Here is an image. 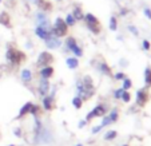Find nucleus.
<instances>
[{"label": "nucleus", "mask_w": 151, "mask_h": 146, "mask_svg": "<svg viewBox=\"0 0 151 146\" xmlns=\"http://www.w3.org/2000/svg\"><path fill=\"white\" fill-rule=\"evenodd\" d=\"M123 82V86H122V89L123 90H126V91H128V90L132 87V82H131V79H128V78H124V79L122 80Z\"/></svg>", "instance_id": "cd10ccee"}, {"label": "nucleus", "mask_w": 151, "mask_h": 146, "mask_svg": "<svg viewBox=\"0 0 151 146\" xmlns=\"http://www.w3.org/2000/svg\"><path fill=\"white\" fill-rule=\"evenodd\" d=\"M54 62V56H52L51 52L48 51H42L37 56V60H36V66L39 69L42 67H46V66H51V63Z\"/></svg>", "instance_id": "423d86ee"}, {"label": "nucleus", "mask_w": 151, "mask_h": 146, "mask_svg": "<svg viewBox=\"0 0 151 146\" xmlns=\"http://www.w3.org/2000/svg\"><path fill=\"white\" fill-rule=\"evenodd\" d=\"M76 97L82 98V100H88L91 99V97H94L95 94V86L94 80L90 75H84L82 79L76 80Z\"/></svg>", "instance_id": "f257e3e1"}, {"label": "nucleus", "mask_w": 151, "mask_h": 146, "mask_svg": "<svg viewBox=\"0 0 151 146\" xmlns=\"http://www.w3.org/2000/svg\"><path fill=\"white\" fill-rule=\"evenodd\" d=\"M42 106L43 109L46 110V111H50V110L54 109L55 106V99L52 95H46V97H43V100H42Z\"/></svg>", "instance_id": "9b49d317"}, {"label": "nucleus", "mask_w": 151, "mask_h": 146, "mask_svg": "<svg viewBox=\"0 0 151 146\" xmlns=\"http://www.w3.org/2000/svg\"><path fill=\"white\" fill-rule=\"evenodd\" d=\"M119 64H120V66H127V64H128V62H127V60H126V59H122V60H120V62H119Z\"/></svg>", "instance_id": "79ce46f5"}, {"label": "nucleus", "mask_w": 151, "mask_h": 146, "mask_svg": "<svg viewBox=\"0 0 151 146\" xmlns=\"http://www.w3.org/2000/svg\"><path fill=\"white\" fill-rule=\"evenodd\" d=\"M128 31L131 32V34H134L135 36H138V35H139V31H138V28L135 26H128Z\"/></svg>", "instance_id": "c9c22d12"}, {"label": "nucleus", "mask_w": 151, "mask_h": 146, "mask_svg": "<svg viewBox=\"0 0 151 146\" xmlns=\"http://www.w3.org/2000/svg\"><path fill=\"white\" fill-rule=\"evenodd\" d=\"M110 30L111 31H116L118 30V20H116V17L115 16H111L110 17Z\"/></svg>", "instance_id": "bb28decb"}, {"label": "nucleus", "mask_w": 151, "mask_h": 146, "mask_svg": "<svg viewBox=\"0 0 151 146\" xmlns=\"http://www.w3.org/2000/svg\"><path fill=\"white\" fill-rule=\"evenodd\" d=\"M64 46H66L67 51H72V50L78 46V42H76V39H75L74 36H68L66 39V42H64Z\"/></svg>", "instance_id": "6ab92c4d"}, {"label": "nucleus", "mask_w": 151, "mask_h": 146, "mask_svg": "<svg viewBox=\"0 0 151 146\" xmlns=\"http://www.w3.org/2000/svg\"><path fill=\"white\" fill-rule=\"evenodd\" d=\"M106 114H107V106L103 105V103H100V105H96L88 114L86 115L84 121L86 122H90V121L94 119V118H102V117H104Z\"/></svg>", "instance_id": "39448f33"}, {"label": "nucleus", "mask_w": 151, "mask_h": 146, "mask_svg": "<svg viewBox=\"0 0 151 146\" xmlns=\"http://www.w3.org/2000/svg\"><path fill=\"white\" fill-rule=\"evenodd\" d=\"M0 24L7 27V28L11 27V16L8 15V12H6V11L0 12Z\"/></svg>", "instance_id": "2eb2a0df"}, {"label": "nucleus", "mask_w": 151, "mask_h": 146, "mask_svg": "<svg viewBox=\"0 0 151 146\" xmlns=\"http://www.w3.org/2000/svg\"><path fill=\"white\" fill-rule=\"evenodd\" d=\"M120 100H123L124 103H128L130 100H131V94H130V91H126L124 90V93H123V95H122V98H120Z\"/></svg>", "instance_id": "7c9ffc66"}, {"label": "nucleus", "mask_w": 151, "mask_h": 146, "mask_svg": "<svg viewBox=\"0 0 151 146\" xmlns=\"http://www.w3.org/2000/svg\"><path fill=\"white\" fill-rule=\"evenodd\" d=\"M72 16L75 17V20H83V17H84V14H83L82 11V7L79 6H75L74 7V11H72Z\"/></svg>", "instance_id": "412c9836"}, {"label": "nucleus", "mask_w": 151, "mask_h": 146, "mask_svg": "<svg viewBox=\"0 0 151 146\" xmlns=\"http://www.w3.org/2000/svg\"><path fill=\"white\" fill-rule=\"evenodd\" d=\"M123 146H128V145H123Z\"/></svg>", "instance_id": "49530a36"}, {"label": "nucleus", "mask_w": 151, "mask_h": 146, "mask_svg": "<svg viewBox=\"0 0 151 146\" xmlns=\"http://www.w3.org/2000/svg\"><path fill=\"white\" fill-rule=\"evenodd\" d=\"M102 123H100V126L102 127H106V126H110V125H112L111 119L109 118V115H104V117H102Z\"/></svg>", "instance_id": "c756f323"}, {"label": "nucleus", "mask_w": 151, "mask_h": 146, "mask_svg": "<svg viewBox=\"0 0 151 146\" xmlns=\"http://www.w3.org/2000/svg\"><path fill=\"white\" fill-rule=\"evenodd\" d=\"M20 78H22V80L24 83H29L32 80V78H34V74H32V71L29 69H23L22 72H20Z\"/></svg>", "instance_id": "dca6fc26"}, {"label": "nucleus", "mask_w": 151, "mask_h": 146, "mask_svg": "<svg viewBox=\"0 0 151 146\" xmlns=\"http://www.w3.org/2000/svg\"><path fill=\"white\" fill-rule=\"evenodd\" d=\"M114 78L116 80H123L124 79V78H127V75L124 74V72H122V71H119V72H116V74L114 75Z\"/></svg>", "instance_id": "72a5a7b5"}, {"label": "nucleus", "mask_w": 151, "mask_h": 146, "mask_svg": "<svg viewBox=\"0 0 151 146\" xmlns=\"http://www.w3.org/2000/svg\"><path fill=\"white\" fill-rule=\"evenodd\" d=\"M83 20L86 22V26L90 31L94 35H99L100 31H102V27H100V22L94 14H86Z\"/></svg>", "instance_id": "7ed1b4c3"}, {"label": "nucleus", "mask_w": 151, "mask_h": 146, "mask_svg": "<svg viewBox=\"0 0 151 146\" xmlns=\"http://www.w3.org/2000/svg\"><path fill=\"white\" fill-rule=\"evenodd\" d=\"M14 134L16 135V137H22V129H20V127L15 129V130H14Z\"/></svg>", "instance_id": "58836bf2"}, {"label": "nucleus", "mask_w": 151, "mask_h": 146, "mask_svg": "<svg viewBox=\"0 0 151 146\" xmlns=\"http://www.w3.org/2000/svg\"><path fill=\"white\" fill-rule=\"evenodd\" d=\"M75 146H84V145H82V143H78V145H75Z\"/></svg>", "instance_id": "37998d69"}, {"label": "nucleus", "mask_w": 151, "mask_h": 146, "mask_svg": "<svg viewBox=\"0 0 151 146\" xmlns=\"http://www.w3.org/2000/svg\"><path fill=\"white\" fill-rule=\"evenodd\" d=\"M142 47H143V50H145V51H148V50L151 48V43L148 42L147 39H145V40L142 42Z\"/></svg>", "instance_id": "f704fd0d"}, {"label": "nucleus", "mask_w": 151, "mask_h": 146, "mask_svg": "<svg viewBox=\"0 0 151 146\" xmlns=\"http://www.w3.org/2000/svg\"><path fill=\"white\" fill-rule=\"evenodd\" d=\"M66 64L70 70H76L79 67V59L76 56H68L66 59Z\"/></svg>", "instance_id": "f3484780"}, {"label": "nucleus", "mask_w": 151, "mask_h": 146, "mask_svg": "<svg viewBox=\"0 0 151 146\" xmlns=\"http://www.w3.org/2000/svg\"><path fill=\"white\" fill-rule=\"evenodd\" d=\"M72 52H74V55L76 58H82L83 56V50H82V47H79V44H78L74 50H72Z\"/></svg>", "instance_id": "2f4dec72"}, {"label": "nucleus", "mask_w": 151, "mask_h": 146, "mask_svg": "<svg viewBox=\"0 0 151 146\" xmlns=\"http://www.w3.org/2000/svg\"><path fill=\"white\" fill-rule=\"evenodd\" d=\"M123 93H124V90H123L122 87H120V89H116L114 91V98H115V99H120V98H122V95H123Z\"/></svg>", "instance_id": "473e14b6"}, {"label": "nucleus", "mask_w": 151, "mask_h": 146, "mask_svg": "<svg viewBox=\"0 0 151 146\" xmlns=\"http://www.w3.org/2000/svg\"><path fill=\"white\" fill-rule=\"evenodd\" d=\"M44 42H46L47 48H50V50H56V48H59V47L62 46V40H60V38L55 36L54 34L50 35Z\"/></svg>", "instance_id": "1a4fd4ad"}, {"label": "nucleus", "mask_w": 151, "mask_h": 146, "mask_svg": "<svg viewBox=\"0 0 151 146\" xmlns=\"http://www.w3.org/2000/svg\"><path fill=\"white\" fill-rule=\"evenodd\" d=\"M36 22H37V26H42V27H46V28L51 30V26H50V19L48 16L46 15V12H36Z\"/></svg>", "instance_id": "9d476101"}, {"label": "nucleus", "mask_w": 151, "mask_h": 146, "mask_svg": "<svg viewBox=\"0 0 151 146\" xmlns=\"http://www.w3.org/2000/svg\"><path fill=\"white\" fill-rule=\"evenodd\" d=\"M86 125H87V122H86V121H80V122L78 123V127H79V129H83Z\"/></svg>", "instance_id": "a19ab883"}, {"label": "nucleus", "mask_w": 151, "mask_h": 146, "mask_svg": "<svg viewBox=\"0 0 151 146\" xmlns=\"http://www.w3.org/2000/svg\"><path fill=\"white\" fill-rule=\"evenodd\" d=\"M72 106L75 107V109H82V106H83V100H82V98H79V97H75L74 99H72Z\"/></svg>", "instance_id": "a878e982"}, {"label": "nucleus", "mask_w": 151, "mask_h": 146, "mask_svg": "<svg viewBox=\"0 0 151 146\" xmlns=\"http://www.w3.org/2000/svg\"><path fill=\"white\" fill-rule=\"evenodd\" d=\"M8 146H16V145H8Z\"/></svg>", "instance_id": "c03bdc74"}, {"label": "nucleus", "mask_w": 151, "mask_h": 146, "mask_svg": "<svg viewBox=\"0 0 151 146\" xmlns=\"http://www.w3.org/2000/svg\"><path fill=\"white\" fill-rule=\"evenodd\" d=\"M35 34H36L37 38H40V39L46 40L47 38L51 35V30L46 28V27H42V26H36L35 27Z\"/></svg>", "instance_id": "f8f14e48"}, {"label": "nucleus", "mask_w": 151, "mask_h": 146, "mask_svg": "<svg viewBox=\"0 0 151 146\" xmlns=\"http://www.w3.org/2000/svg\"><path fill=\"white\" fill-rule=\"evenodd\" d=\"M148 100V93L146 89H140L137 91V95H135V102L139 107H145V105Z\"/></svg>", "instance_id": "6e6552de"}, {"label": "nucleus", "mask_w": 151, "mask_h": 146, "mask_svg": "<svg viewBox=\"0 0 151 146\" xmlns=\"http://www.w3.org/2000/svg\"><path fill=\"white\" fill-rule=\"evenodd\" d=\"M31 106H32V102H27V103H24L23 106H22V109H20L19 114H17L16 119H20V118L26 117L27 114H29V109H31Z\"/></svg>", "instance_id": "a211bd4d"}, {"label": "nucleus", "mask_w": 151, "mask_h": 146, "mask_svg": "<svg viewBox=\"0 0 151 146\" xmlns=\"http://www.w3.org/2000/svg\"><path fill=\"white\" fill-rule=\"evenodd\" d=\"M96 69L99 72H102L103 75H109V77H112V72H111V69L104 60H99L96 64Z\"/></svg>", "instance_id": "ddd939ff"}, {"label": "nucleus", "mask_w": 151, "mask_h": 146, "mask_svg": "<svg viewBox=\"0 0 151 146\" xmlns=\"http://www.w3.org/2000/svg\"><path fill=\"white\" fill-rule=\"evenodd\" d=\"M67 32H68V27H67L64 19L56 17L54 26L51 27V34H54L55 36H58V38H63L67 35Z\"/></svg>", "instance_id": "20e7f679"}, {"label": "nucleus", "mask_w": 151, "mask_h": 146, "mask_svg": "<svg viewBox=\"0 0 151 146\" xmlns=\"http://www.w3.org/2000/svg\"><path fill=\"white\" fill-rule=\"evenodd\" d=\"M39 75H40V78H43V79H50V78L54 75V67L52 66L42 67L39 71Z\"/></svg>", "instance_id": "4468645a"}, {"label": "nucleus", "mask_w": 151, "mask_h": 146, "mask_svg": "<svg viewBox=\"0 0 151 146\" xmlns=\"http://www.w3.org/2000/svg\"><path fill=\"white\" fill-rule=\"evenodd\" d=\"M64 22H66L67 27H74L75 24H76V20H75V17L72 16V14H68L66 16V19H64Z\"/></svg>", "instance_id": "393cba45"}, {"label": "nucleus", "mask_w": 151, "mask_h": 146, "mask_svg": "<svg viewBox=\"0 0 151 146\" xmlns=\"http://www.w3.org/2000/svg\"><path fill=\"white\" fill-rule=\"evenodd\" d=\"M50 90H51L50 80L40 78L39 83H37V93H39V95H40V97H46V95H48Z\"/></svg>", "instance_id": "0eeeda50"}, {"label": "nucleus", "mask_w": 151, "mask_h": 146, "mask_svg": "<svg viewBox=\"0 0 151 146\" xmlns=\"http://www.w3.org/2000/svg\"><path fill=\"white\" fill-rule=\"evenodd\" d=\"M102 129H103V127L100 126V125H98V126L92 127V129H91V133H92V134H98V133H99V132H100V130H102Z\"/></svg>", "instance_id": "4c0bfd02"}, {"label": "nucleus", "mask_w": 151, "mask_h": 146, "mask_svg": "<svg viewBox=\"0 0 151 146\" xmlns=\"http://www.w3.org/2000/svg\"><path fill=\"white\" fill-rule=\"evenodd\" d=\"M145 83L146 86H151V67H146L145 69Z\"/></svg>", "instance_id": "4be33fe9"}, {"label": "nucleus", "mask_w": 151, "mask_h": 146, "mask_svg": "<svg viewBox=\"0 0 151 146\" xmlns=\"http://www.w3.org/2000/svg\"><path fill=\"white\" fill-rule=\"evenodd\" d=\"M143 14H145V16L147 17V19H151V8H148V7H145V9H143Z\"/></svg>", "instance_id": "e433bc0d"}, {"label": "nucleus", "mask_w": 151, "mask_h": 146, "mask_svg": "<svg viewBox=\"0 0 151 146\" xmlns=\"http://www.w3.org/2000/svg\"><path fill=\"white\" fill-rule=\"evenodd\" d=\"M127 14H128V9H127V8H122V9L119 11V15H120V16H126Z\"/></svg>", "instance_id": "ea45409f"}, {"label": "nucleus", "mask_w": 151, "mask_h": 146, "mask_svg": "<svg viewBox=\"0 0 151 146\" xmlns=\"http://www.w3.org/2000/svg\"><path fill=\"white\" fill-rule=\"evenodd\" d=\"M109 118L111 119L112 123H115L118 119H119V111H118L116 107H112V110L110 111V114H109Z\"/></svg>", "instance_id": "5701e85b"}, {"label": "nucleus", "mask_w": 151, "mask_h": 146, "mask_svg": "<svg viewBox=\"0 0 151 146\" xmlns=\"http://www.w3.org/2000/svg\"><path fill=\"white\" fill-rule=\"evenodd\" d=\"M36 4H37V7L42 9V12H47V11H51V9H52L51 3L46 1V0H39Z\"/></svg>", "instance_id": "aec40b11"}, {"label": "nucleus", "mask_w": 151, "mask_h": 146, "mask_svg": "<svg viewBox=\"0 0 151 146\" xmlns=\"http://www.w3.org/2000/svg\"><path fill=\"white\" fill-rule=\"evenodd\" d=\"M118 137V132L116 130H109V132L104 134V141H112Z\"/></svg>", "instance_id": "b1692460"}, {"label": "nucleus", "mask_w": 151, "mask_h": 146, "mask_svg": "<svg viewBox=\"0 0 151 146\" xmlns=\"http://www.w3.org/2000/svg\"><path fill=\"white\" fill-rule=\"evenodd\" d=\"M6 59L8 63H11L12 66H19L22 62L26 60V54L16 48H12V47H8L6 52Z\"/></svg>", "instance_id": "f03ea898"}, {"label": "nucleus", "mask_w": 151, "mask_h": 146, "mask_svg": "<svg viewBox=\"0 0 151 146\" xmlns=\"http://www.w3.org/2000/svg\"><path fill=\"white\" fill-rule=\"evenodd\" d=\"M39 113H40V107L37 106V105H34V103H32L31 109H29V114L34 115V117H37V115H39Z\"/></svg>", "instance_id": "c85d7f7f"}, {"label": "nucleus", "mask_w": 151, "mask_h": 146, "mask_svg": "<svg viewBox=\"0 0 151 146\" xmlns=\"http://www.w3.org/2000/svg\"><path fill=\"white\" fill-rule=\"evenodd\" d=\"M1 1H3V0H0V4H1Z\"/></svg>", "instance_id": "a18cd8bd"}]
</instances>
